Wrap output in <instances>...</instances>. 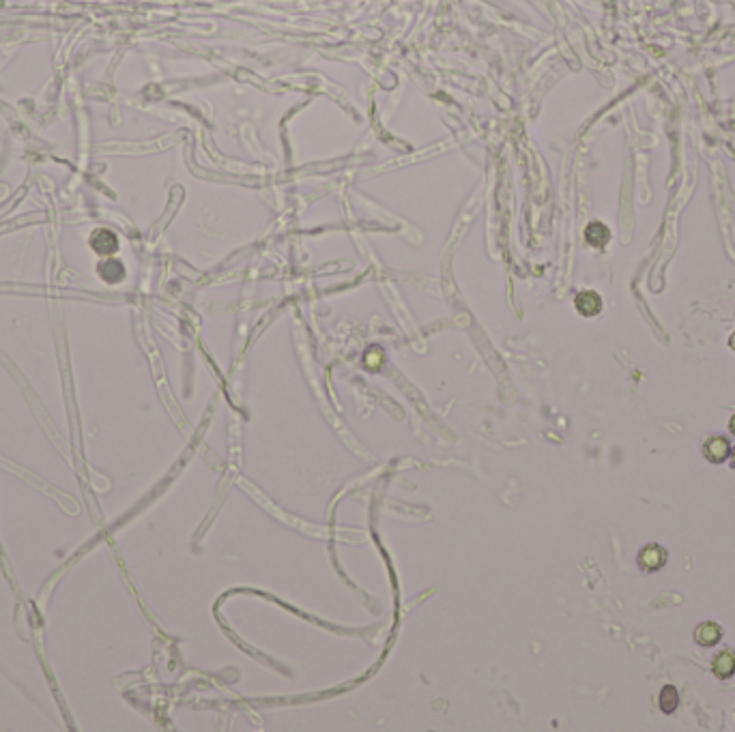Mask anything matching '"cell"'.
I'll return each instance as SVG.
<instances>
[{"mask_svg":"<svg viewBox=\"0 0 735 732\" xmlns=\"http://www.w3.org/2000/svg\"><path fill=\"white\" fill-rule=\"evenodd\" d=\"M731 453V445L725 436H712L707 438L705 445H703V456L712 462V464H720L729 458Z\"/></svg>","mask_w":735,"mask_h":732,"instance_id":"7a4b0ae2","label":"cell"},{"mask_svg":"<svg viewBox=\"0 0 735 732\" xmlns=\"http://www.w3.org/2000/svg\"><path fill=\"white\" fill-rule=\"evenodd\" d=\"M574 308H576V312L580 314V316H596V314H600V310H602V299H600V294L598 292H594V290H582V292H578L576 294V299H574Z\"/></svg>","mask_w":735,"mask_h":732,"instance_id":"3957f363","label":"cell"},{"mask_svg":"<svg viewBox=\"0 0 735 732\" xmlns=\"http://www.w3.org/2000/svg\"><path fill=\"white\" fill-rule=\"evenodd\" d=\"M585 239L594 247H604L608 241H611V230H608L602 221H591L585 230Z\"/></svg>","mask_w":735,"mask_h":732,"instance_id":"8992f818","label":"cell"},{"mask_svg":"<svg viewBox=\"0 0 735 732\" xmlns=\"http://www.w3.org/2000/svg\"><path fill=\"white\" fill-rule=\"evenodd\" d=\"M729 430H731V434H735V415L731 417V421H729Z\"/></svg>","mask_w":735,"mask_h":732,"instance_id":"ba28073f","label":"cell"},{"mask_svg":"<svg viewBox=\"0 0 735 732\" xmlns=\"http://www.w3.org/2000/svg\"><path fill=\"white\" fill-rule=\"evenodd\" d=\"M677 704H679L677 690L673 685L663 687V692H660V709H663V713H673L677 709Z\"/></svg>","mask_w":735,"mask_h":732,"instance_id":"52a82bcc","label":"cell"},{"mask_svg":"<svg viewBox=\"0 0 735 732\" xmlns=\"http://www.w3.org/2000/svg\"><path fill=\"white\" fill-rule=\"evenodd\" d=\"M731 456H733V466H735V447H733V453H731Z\"/></svg>","mask_w":735,"mask_h":732,"instance_id":"30bf717a","label":"cell"},{"mask_svg":"<svg viewBox=\"0 0 735 732\" xmlns=\"http://www.w3.org/2000/svg\"><path fill=\"white\" fill-rule=\"evenodd\" d=\"M667 561V550L663 546L658 543H651V546H645L639 554V565L645 569V571H658Z\"/></svg>","mask_w":735,"mask_h":732,"instance_id":"6da1fadb","label":"cell"},{"mask_svg":"<svg viewBox=\"0 0 735 732\" xmlns=\"http://www.w3.org/2000/svg\"><path fill=\"white\" fill-rule=\"evenodd\" d=\"M720 638H722V629H720V625H716L712 621L701 623L695 629V642L699 646H714L720 642Z\"/></svg>","mask_w":735,"mask_h":732,"instance_id":"277c9868","label":"cell"},{"mask_svg":"<svg viewBox=\"0 0 735 732\" xmlns=\"http://www.w3.org/2000/svg\"><path fill=\"white\" fill-rule=\"evenodd\" d=\"M729 344H731V348H733V350H735V333H733V335H731V340H729Z\"/></svg>","mask_w":735,"mask_h":732,"instance_id":"9c48e42d","label":"cell"},{"mask_svg":"<svg viewBox=\"0 0 735 732\" xmlns=\"http://www.w3.org/2000/svg\"><path fill=\"white\" fill-rule=\"evenodd\" d=\"M712 670L718 678H729L735 674V653L731 649L718 653L714 662H712Z\"/></svg>","mask_w":735,"mask_h":732,"instance_id":"5b68a950","label":"cell"}]
</instances>
